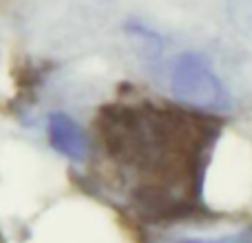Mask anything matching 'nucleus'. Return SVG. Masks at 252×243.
<instances>
[{"label":"nucleus","mask_w":252,"mask_h":243,"mask_svg":"<svg viewBox=\"0 0 252 243\" xmlns=\"http://www.w3.org/2000/svg\"><path fill=\"white\" fill-rule=\"evenodd\" d=\"M97 128L106 155L130 183V197L142 213L170 217L195 206L219 135L215 120L139 102L102 109Z\"/></svg>","instance_id":"1"},{"label":"nucleus","mask_w":252,"mask_h":243,"mask_svg":"<svg viewBox=\"0 0 252 243\" xmlns=\"http://www.w3.org/2000/svg\"><path fill=\"white\" fill-rule=\"evenodd\" d=\"M170 87L179 100L195 109L221 111L230 106V97L223 84L213 73L208 62L195 53H184L175 60Z\"/></svg>","instance_id":"2"},{"label":"nucleus","mask_w":252,"mask_h":243,"mask_svg":"<svg viewBox=\"0 0 252 243\" xmlns=\"http://www.w3.org/2000/svg\"><path fill=\"white\" fill-rule=\"evenodd\" d=\"M49 142L58 152L73 161H84L89 155V142L82 126L75 124L64 113H56L49 118Z\"/></svg>","instance_id":"3"},{"label":"nucleus","mask_w":252,"mask_h":243,"mask_svg":"<svg viewBox=\"0 0 252 243\" xmlns=\"http://www.w3.org/2000/svg\"><path fill=\"white\" fill-rule=\"evenodd\" d=\"M170 243H252V228L244 230L239 235H230V237H219V239H177Z\"/></svg>","instance_id":"4"}]
</instances>
